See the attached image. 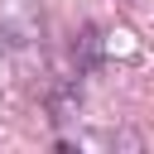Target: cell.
Returning a JSON list of instances; mask_svg holds the SVG:
<instances>
[]
</instances>
